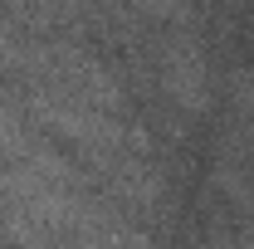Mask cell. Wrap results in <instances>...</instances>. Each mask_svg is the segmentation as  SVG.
<instances>
[{"mask_svg": "<svg viewBox=\"0 0 254 249\" xmlns=\"http://www.w3.org/2000/svg\"><path fill=\"white\" fill-rule=\"evenodd\" d=\"M161 83H166V93L171 103H181V108H200L205 103V63L195 59V49H166L161 54Z\"/></svg>", "mask_w": 254, "mask_h": 249, "instance_id": "cell-1", "label": "cell"}, {"mask_svg": "<svg viewBox=\"0 0 254 249\" xmlns=\"http://www.w3.org/2000/svg\"><path fill=\"white\" fill-rule=\"evenodd\" d=\"M132 5L157 15V20H181V10H186V0H132Z\"/></svg>", "mask_w": 254, "mask_h": 249, "instance_id": "cell-2", "label": "cell"}]
</instances>
